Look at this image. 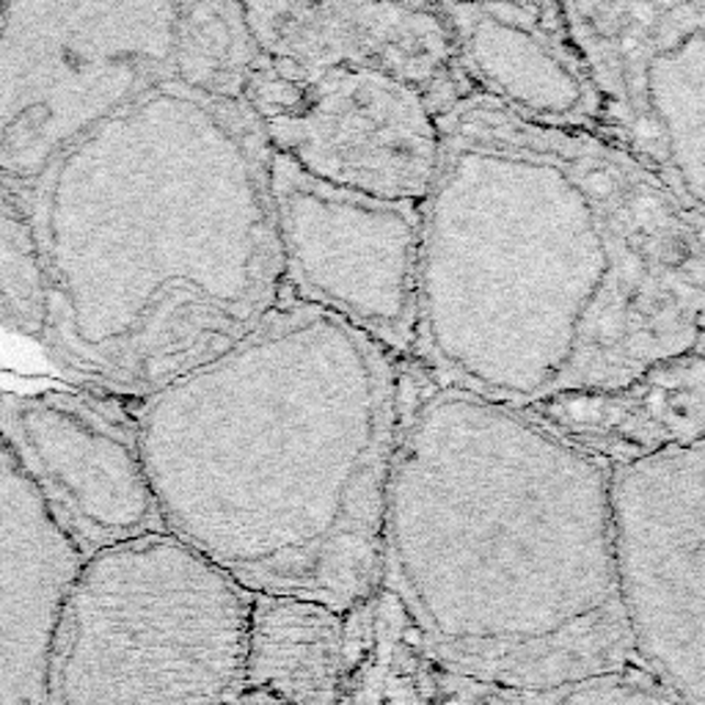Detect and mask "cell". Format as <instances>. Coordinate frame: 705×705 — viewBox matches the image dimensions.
Wrapping results in <instances>:
<instances>
[{
  "instance_id": "6da1fadb",
  "label": "cell",
  "mask_w": 705,
  "mask_h": 705,
  "mask_svg": "<svg viewBox=\"0 0 705 705\" xmlns=\"http://www.w3.org/2000/svg\"><path fill=\"white\" fill-rule=\"evenodd\" d=\"M705 213L606 141L466 91L422 202L414 361L526 409L705 347Z\"/></svg>"
},
{
  "instance_id": "7a4b0ae2",
  "label": "cell",
  "mask_w": 705,
  "mask_h": 705,
  "mask_svg": "<svg viewBox=\"0 0 705 705\" xmlns=\"http://www.w3.org/2000/svg\"><path fill=\"white\" fill-rule=\"evenodd\" d=\"M29 224L42 334L64 370L119 398L219 359L290 295L257 119L177 78L53 157Z\"/></svg>"
},
{
  "instance_id": "3957f363",
  "label": "cell",
  "mask_w": 705,
  "mask_h": 705,
  "mask_svg": "<svg viewBox=\"0 0 705 705\" xmlns=\"http://www.w3.org/2000/svg\"><path fill=\"white\" fill-rule=\"evenodd\" d=\"M405 361L287 295L133 422L163 533L251 595L347 615L381 588Z\"/></svg>"
},
{
  "instance_id": "277c9868",
  "label": "cell",
  "mask_w": 705,
  "mask_h": 705,
  "mask_svg": "<svg viewBox=\"0 0 705 705\" xmlns=\"http://www.w3.org/2000/svg\"><path fill=\"white\" fill-rule=\"evenodd\" d=\"M381 588L441 664L504 692L546 694L637 661L612 568L609 469L414 361Z\"/></svg>"
},
{
  "instance_id": "5b68a950",
  "label": "cell",
  "mask_w": 705,
  "mask_h": 705,
  "mask_svg": "<svg viewBox=\"0 0 705 705\" xmlns=\"http://www.w3.org/2000/svg\"><path fill=\"white\" fill-rule=\"evenodd\" d=\"M251 593L168 533L80 568L58 620L47 705H235Z\"/></svg>"
},
{
  "instance_id": "8992f818",
  "label": "cell",
  "mask_w": 705,
  "mask_h": 705,
  "mask_svg": "<svg viewBox=\"0 0 705 705\" xmlns=\"http://www.w3.org/2000/svg\"><path fill=\"white\" fill-rule=\"evenodd\" d=\"M180 0L9 3L0 20V166L40 177L53 157L174 78Z\"/></svg>"
},
{
  "instance_id": "52a82bcc",
  "label": "cell",
  "mask_w": 705,
  "mask_h": 705,
  "mask_svg": "<svg viewBox=\"0 0 705 705\" xmlns=\"http://www.w3.org/2000/svg\"><path fill=\"white\" fill-rule=\"evenodd\" d=\"M598 97L595 138L705 213V0L560 3Z\"/></svg>"
},
{
  "instance_id": "ba28073f",
  "label": "cell",
  "mask_w": 705,
  "mask_h": 705,
  "mask_svg": "<svg viewBox=\"0 0 705 705\" xmlns=\"http://www.w3.org/2000/svg\"><path fill=\"white\" fill-rule=\"evenodd\" d=\"M609 540L634 656L705 700V441L609 469Z\"/></svg>"
},
{
  "instance_id": "9c48e42d",
  "label": "cell",
  "mask_w": 705,
  "mask_h": 705,
  "mask_svg": "<svg viewBox=\"0 0 705 705\" xmlns=\"http://www.w3.org/2000/svg\"><path fill=\"white\" fill-rule=\"evenodd\" d=\"M273 155L312 180L387 202H425L438 116L425 97L367 69L262 58L243 94Z\"/></svg>"
},
{
  "instance_id": "30bf717a",
  "label": "cell",
  "mask_w": 705,
  "mask_h": 705,
  "mask_svg": "<svg viewBox=\"0 0 705 705\" xmlns=\"http://www.w3.org/2000/svg\"><path fill=\"white\" fill-rule=\"evenodd\" d=\"M284 287L411 361L422 202H387L312 180L270 152Z\"/></svg>"
},
{
  "instance_id": "8fae6325",
  "label": "cell",
  "mask_w": 705,
  "mask_h": 705,
  "mask_svg": "<svg viewBox=\"0 0 705 705\" xmlns=\"http://www.w3.org/2000/svg\"><path fill=\"white\" fill-rule=\"evenodd\" d=\"M0 433L80 555L163 533L133 414L89 394L0 403Z\"/></svg>"
},
{
  "instance_id": "7c38bea8",
  "label": "cell",
  "mask_w": 705,
  "mask_h": 705,
  "mask_svg": "<svg viewBox=\"0 0 705 705\" xmlns=\"http://www.w3.org/2000/svg\"><path fill=\"white\" fill-rule=\"evenodd\" d=\"M259 51L301 69H367L425 97L436 116L466 94L438 3H243Z\"/></svg>"
},
{
  "instance_id": "4fadbf2b",
  "label": "cell",
  "mask_w": 705,
  "mask_h": 705,
  "mask_svg": "<svg viewBox=\"0 0 705 705\" xmlns=\"http://www.w3.org/2000/svg\"><path fill=\"white\" fill-rule=\"evenodd\" d=\"M460 80L524 122L595 135L598 97L560 3H438Z\"/></svg>"
},
{
  "instance_id": "5bb4252c",
  "label": "cell",
  "mask_w": 705,
  "mask_h": 705,
  "mask_svg": "<svg viewBox=\"0 0 705 705\" xmlns=\"http://www.w3.org/2000/svg\"><path fill=\"white\" fill-rule=\"evenodd\" d=\"M83 562L0 433V705H47L53 639Z\"/></svg>"
},
{
  "instance_id": "9a60e30c",
  "label": "cell",
  "mask_w": 705,
  "mask_h": 705,
  "mask_svg": "<svg viewBox=\"0 0 705 705\" xmlns=\"http://www.w3.org/2000/svg\"><path fill=\"white\" fill-rule=\"evenodd\" d=\"M606 469L705 441V347L612 389H577L518 409Z\"/></svg>"
},
{
  "instance_id": "2e32d148",
  "label": "cell",
  "mask_w": 705,
  "mask_h": 705,
  "mask_svg": "<svg viewBox=\"0 0 705 705\" xmlns=\"http://www.w3.org/2000/svg\"><path fill=\"white\" fill-rule=\"evenodd\" d=\"M345 634V705H529L441 664L387 588L347 612Z\"/></svg>"
},
{
  "instance_id": "e0dca14e",
  "label": "cell",
  "mask_w": 705,
  "mask_h": 705,
  "mask_svg": "<svg viewBox=\"0 0 705 705\" xmlns=\"http://www.w3.org/2000/svg\"><path fill=\"white\" fill-rule=\"evenodd\" d=\"M345 667V615L312 601L251 595L243 686L290 705H342Z\"/></svg>"
},
{
  "instance_id": "ac0fdd59",
  "label": "cell",
  "mask_w": 705,
  "mask_h": 705,
  "mask_svg": "<svg viewBox=\"0 0 705 705\" xmlns=\"http://www.w3.org/2000/svg\"><path fill=\"white\" fill-rule=\"evenodd\" d=\"M265 53L248 31L243 3L180 0L174 23V78L219 100L243 102Z\"/></svg>"
},
{
  "instance_id": "d6986e66",
  "label": "cell",
  "mask_w": 705,
  "mask_h": 705,
  "mask_svg": "<svg viewBox=\"0 0 705 705\" xmlns=\"http://www.w3.org/2000/svg\"><path fill=\"white\" fill-rule=\"evenodd\" d=\"M45 273L29 221L0 219V323L23 334L45 331Z\"/></svg>"
},
{
  "instance_id": "ffe728a7",
  "label": "cell",
  "mask_w": 705,
  "mask_h": 705,
  "mask_svg": "<svg viewBox=\"0 0 705 705\" xmlns=\"http://www.w3.org/2000/svg\"><path fill=\"white\" fill-rule=\"evenodd\" d=\"M529 705H686L639 661L566 683L546 694H529Z\"/></svg>"
},
{
  "instance_id": "44dd1931",
  "label": "cell",
  "mask_w": 705,
  "mask_h": 705,
  "mask_svg": "<svg viewBox=\"0 0 705 705\" xmlns=\"http://www.w3.org/2000/svg\"><path fill=\"white\" fill-rule=\"evenodd\" d=\"M235 705H290L287 700L276 697V694L265 692V689L257 686H243L240 697H237Z\"/></svg>"
}]
</instances>
